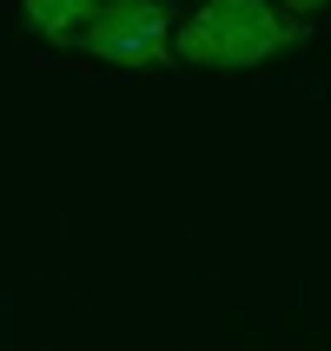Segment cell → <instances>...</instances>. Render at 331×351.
<instances>
[{"label": "cell", "instance_id": "6da1fadb", "mask_svg": "<svg viewBox=\"0 0 331 351\" xmlns=\"http://www.w3.org/2000/svg\"><path fill=\"white\" fill-rule=\"evenodd\" d=\"M305 47V20L285 14L278 0H199V14L179 27V60L193 66H258L272 53Z\"/></svg>", "mask_w": 331, "mask_h": 351}, {"label": "cell", "instance_id": "7a4b0ae2", "mask_svg": "<svg viewBox=\"0 0 331 351\" xmlns=\"http://www.w3.org/2000/svg\"><path fill=\"white\" fill-rule=\"evenodd\" d=\"M79 53L106 66H166L173 60V7L166 0H99L93 27L79 34Z\"/></svg>", "mask_w": 331, "mask_h": 351}, {"label": "cell", "instance_id": "3957f363", "mask_svg": "<svg viewBox=\"0 0 331 351\" xmlns=\"http://www.w3.org/2000/svg\"><path fill=\"white\" fill-rule=\"evenodd\" d=\"M20 14L34 27L40 40H53V47H79V34L93 27L99 0H20Z\"/></svg>", "mask_w": 331, "mask_h": 351}, {"label": "cell", "instance_id": "277c9868", "mask_svg": "<svg viewBox=\"0 0 331 351\" xmlns=\"http://www.w3.org/2000/svg\"><path fill=\"white\" fill-rule=\"evenodd\" d=\"M285 14H312V7H331V0H278Z\"/></svg>", "mask_w": 331, "mask_h": 351}]
</instances>
